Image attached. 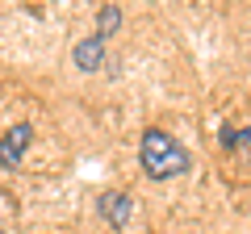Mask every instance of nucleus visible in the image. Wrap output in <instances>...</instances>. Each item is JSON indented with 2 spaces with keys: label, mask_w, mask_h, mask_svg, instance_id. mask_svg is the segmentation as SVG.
I'll return each mask as SVG.
<instances>
[{
  "label": "nucleus",
  "mask_w": 251,
  "mask_h": 234,
  "mask_svg": "<svg viewBox=\"0 0 251 234\" xmlns=\"http://www.w3.org/2000/svg\"><path fill=\"white\" fill-rule=\"evenodd\" d=\"M72 59H75V67H80V71H100V63H105V42H100L97 34L84 38V42H75Z\"/></svg>",
  "instance_id": "4"
},
{
  "label": "nucleus",
  "mask_w": 251,
  "mask_h": 234,
  "mask_svg": "<svg viewBox=\"0 0 251 234\" xmlns=\"http://www.w3.org/2000/svg\"><path fill=\"white\" fill-rule=\"evenodd\" d=\"M138 163H143L147 180H172V176L188 171V151L168 130H147L138 142Z\"/></svg>",
  "instance_id": "1"
},
{
  "label": "nucleus",
  "mask_w": 251,
  "mask_h": 234,
  "mask_svg": "<svg viewBox=\"0 0 251 234\" xmlns=\"http://www.w3.org/2000/svg\"><path fill=\"white\" fill-rule=\"evenodd\" d=\"M130 205H134V201H130V192H100V197H97L100 217H105L109 226H117V230L130 222Z\"/></svg>",
  "instance_id": "3"
},
{
  "label": "nucleus",
  "mask_w": 251,
  "mask_h": 234,
  "mask_svg": "<svg viewBox=\"0 0 251 234\" xmlns=\"http://www.w3.org/2000/svg\"><path fill=\"white\" fill-rule=\"evenodd\" d=\"M222 146H226V151H243V146H251V126H243V130H222Z\"/></svg>",
  "instance_id": "6"
},
{
  "label": "nucleus",
  "mask_w": 251,
  "mask_h": 234,
  "mask_svg": "<svg viewBox=\"0 0 251 234\" xmlns=\"http://www.w3.org/2000/svg\"><path fill=\"white\" fill-rule=\"evenodd\" d=\"M117 25H122V9H117V4H105V9H100V17H97V38H100V42H105V38H113Z\"/></svg>",
  "instance_id": "5"
},
{
  "label": "nucleus",
  "mask_w": 251,
  "mask_h": 234,
  "mask_svg": "<svg viewBox=\"0 0 251 234\" xmlns=\"http://www.w3.org/2000/svg\"><path fill=\"white\" fill-rule=\"evenodd\" d=\"M29 142H34V126H29V121H21V126H13L9 134L0 138V167H17V163L25 159Z\"/></svg>",
  "instance_id": "2"
}]
</instances>
